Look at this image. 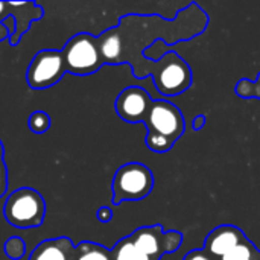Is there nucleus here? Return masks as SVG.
<instances>
[{"label": "nucleus", "instance_id": "obj_23", "mask_svg": "<svg viewBox=\"0 0 260 260\" xmlns=\"http://www.w3.org/2000/svg\"><path fill=\"white\" fill-rule=\"evenodd\" d=\"M12 15V6L9 2H0V23Z\"/></svg>", "mask_w": 260, "mask_h": 260}, {"label": "nucleus", "instance_id": "obj_5", "mask_svg": "<svg viewBox=\"0 0 260 260\" xmlns=\"http://www.w3.org/2000/svg\"><path fill=\"white\" fill-rule=\"evenodd\" d=\"M154 81L163 96H175L186 91L192 84V70L175 52L165 53L155 62Z\"/></svg>", "mask_w": 260, "mask_h": 260}, {"label": "nucleus", "instance_id": "obj_9", "mask_svg": "<svg viewBox=\"0 0 260 260\" xmlns=\"http://www.w3.org/2000/svg\"><path fill=\"white\" fill-rule=\"evenodd\" d=\"M163 227L161 225H149V227H142L136 230L129 239L133 244L146 256L155 260H161L165 256L163 251Z\"/></svg>", "mask_w": 260, "mask_h": 260}, {"label": "nucleus", "instance_id": "obj_3", "mask_svg": "<svg viewBox=\"0 0 260 260\" xmlns=\"http://www.w3.org/2000/svg\"><path fill=\"white\" fill-rule=\"evenodd\" d=\"M61 53L66 62V70L76 76L93 75L104 66L98 38L87 32L72 37Z\"/></svg>", "mask_w": 260, "mask_h": 260}, {"label": "nucleus", "instance_id": "obj_13", "mask_svg": "<svg viewBox=\"0 0 260 260\" xmlns=\"http://www.w3.org/2000/svg\"><path fill=\"white\" fill-rule=\"evenodd\" d=\"M73 260H113L111 250L102 247L101 244L82 241L75 245Z\"/></svg>", "mask_w": 260, "mask_h": 260}, {"label": "nucleus", "instance_id": "obj_26", "mask_svg": "<svg viewBox=\"0 0 260 260\" xmlns=\"http://www.w3.org/2000/svg\"><path fill=\"white\" fill-rule=\"evenodd\" d=\"M0 160H3V143L0 140Z\"/></svg>", "mask_w": 260, "mask_h": 260}, {"label": "nucleus", "instance_id": "obj_6", "mask_svg": "<svg viewBox=\"0 0 260 260\" xmlns=\"http://www.w3.org/2000/svg\"><path fill=\"white\" fill-rule=\"evenodd\" d=\"M67 73L61 50H40L30 61L26 73V81L34 90L53 87Z\"/></svg>", "mask_w": 260, "mask_h": 260}, {"label": "nucleus", "instance_id": "obj_14", "mask_svg": "<svg viewBox=\"0 0 260 260\" xmlns=\"http://www.w3.org/2000/svg\"><path fill=\"white\" fill-rule=\"evenodd\" d=\"M113 260H155L149 256H146L145 253H142L129 239V236L120 239L114 248L111 250Z\"/></svg>", "mask_w": 260, "mask_h": 260}, {"label": "nucleus", "instance_id": "obj_11", "mask_svg": "<svg viewBox=\"0 0 260 260\" xmlns=\"http://www.w3.org/2000/svg\"><path fill=\"white\" fill-rule=\"evenodd\" d=\"M12 6V17L15 20V32L9 38V44L17 46L29 29L34 20H40L43 17V8L34 2H9Z\"/></svg>", "mask_w": 260, "mask_h": 260}, {"label": "nucleus", "instance_id": "obj_2", "mask_svg": "<svg viewBox=\"0 0 260 260\" xmlns=\"http://www.w3.org/2000/svg\"><path fill=\"white\" fill-rule=\"evenodd\" d=\"M3 213L12 227L34 229L44 221L46 201L38 190L32 187H20L5 201Z\"/></svg>", "mask_w": 260, "mask_h": 260}, {"label": "nucleus", "instance_id": "obj_7", "mask_svg": "<svg viewBox=\"0 0 260 260\" xmlns=\"http://www.w3.org/2000/svg\"><path fill=\"white\" fill-rule=\"evenodd\" d=\"M151 105L152 99L142 87L125 88L122 93H119L114 104L117 116L128 123H143Z\"/></svg>", "mask_w": 260, "mask_h": 260}, {"label": "nucleus", "instance_id": "obj_10", "mask_svg": "<svg viewBox=\"0 0 260 260\" xmlns=\"http://www.w3.org/2000/svg\"><path fill=\"white\" fill-rule=\"evenodd\" d=\"M73 254L75 245L72 239L61 236L38 244L32 250L29 260H73Z\"/></svg>", "mask_w": 260, "mask_h": 260}, {"label": "nucleus", "instance_id": "obj_1", "mask_svg": "<svg viewBox=\"0 0 260 260\" xmlns=\"http://www.w3.org/2000/svg\"><path fill=\"white\" fill-rule=\"evenodd\" d=\"M146 146L154 152H168L184 133V117L177 105L169 101H152L145 119Z\"/></svg>", "mask_w": 260, "mask_h": 260}, {"label": "nucleus", "instance_id": "obj_21", "mask_svg": "<svg viewBox=\"0 0 260 260\" xmlns=\"http://www.w3.org/2000/svg\"><path fill=\"white\" fill-rule=\"evenodd\" d=\"M183 260H213V257L210 254H207L204 250H193V251L187 253Z\"/></svg>", "mask_w": 260, "mask_h": 260}, {"label": "nucleus", "instance_id": "obj_18", "mask_svg": "<svg viewBox=\"0 0 260 260\" xmlns=\"http://www.w3.org/2000/svg\"><path fill=\"white\" fill-rule=\"evenodd\" d=\"M3 250H5V254L8 259L20 260L26 254V242L20 236H12V238L6 239Z\"/></svg>", "mask_w": 260, "mask_h": 260}, {"label": "nucleus", "instance_id": "obj_4", "mask_svg": "<svg viewBox=\"0 0 260 260\" xmlns=\"http://www.w3.org/2000/svg\"><path fill=\"white\" fill-rule=\"evenodd\" d=\"M154 187L151 169L142 163H126L120 166L113 178V203L139 201L146 198Z\"/></svg>", "mask_w": 260, "mask_h": 260}, {"label": "nucleus", "instance_id": "obj_19", "mask_svg": "<svg viewBox=\"0 0 260 260\" xmlns=\"http://www.w3.org/2000/svg\"><path fill=\"white\" fill-rule=\"evenodd\" d=\"M183 244V235L177 230H171V232H165L163 235V251L165 254H171L175 253Z\"/></svg>", "mask_w": 260, "mask_h": 260}, {"label": "nucleus", "instance_id": "obj_24", "mask_svg": "<svg viewBox=\"0 0 260 260\" xmlns=\"http://www.w3.org/2000/svg\"><path fill=\"white\" fill-rule=\"evenodd\" d=\"M204 125H206V116L204 114L195 116V119H193V129L195 131H200L201 128H204Z\"/></svg>", "mask_w": 260, "mask_h": 260}, {"label": "nucleus", "instance_id": "obj_8", "mask_svg": "<svg viewBox=\"0 0 260 260\" xmlns=\"http://www.w3.org/2000/svg\"><path fill=\"white\" fill-rule=\"evenodd\" d=\"M244 232L236 225H219L204 241V251L212 257H222L245 241Z\"/></svg>", "mask_w": 260, "mask_h": 260}, {"label": "nucleus", "instance_id": "obj_20", "mask_svg": "<svg viewBox=\"0 0 260 260\" xmlns=\"http://www.w3.org/2000/svg\"><path fill=\"white\" fill-rule=\"evenodd\" d=\"M6 189H8V171L5 161L0 160V198L6 193Z\"/></svg>", "mask_w": 260, "mask_h": 260}, {"label": "nucleus", "instance_id": "obj_22", "mask_svg": "<svg viewBox=\"0 0 260 260\" xmlns=\"http://www.w3.org/2000/svg\"><path fill=\"white\" fill-rule=\"evenodd\" d=\"M96 216H98V219H99L101 222H108V221L113 219V212H111V209H108V207H101V209L98 210Z\"/></svg>", "mask_w": 260, "mask_h": 260}, {"label": "nucleus", "instance_id": "obj_15", "mask_svg": "<svg viewBox=\"0 0 260 260\" xmlns=\"http://www.w3.org/2000/svg\"><path fill=\"white\" fill-rule=\"evenodd\" d=\"M257 253L259 251L256 250V247L248 239H245L242 244L235 247L225 256L219 257V260H254L256 256H257Z\"/></svg>", "mask_w": 260, "mask_h": 260}, {"label": "nucleus", "instance_id": "obj_25", "mask_svg": "<svg viewBox=\"0 0 260 260\" xmlns=\"http://www.w3.org/2000/svg\"><path fill=\"white\" fill-rule=\"evenodd\" d=\"M9 37H11L9 29H8L3 23H0V41H3V40H9Z\"/></svg>", "mask_w": 260, "mask_h": 260}, {"label": "nucleus", "instance_id": "obj_27", "mask_svg": "<svg viewBox=\"0 0 260 260\" xmlns=\"http://www.w3.org/2000/svg\"><path fill=\"white\" fill-rule=\"evenodd\" d=\"M254 260H260V253H257V256H256V259Z\"/></svg>", "mask_w": 260, "mask_h": 260}, {"label": "nucleus", "instance_id": "obj_16", "mask_svg": "<svg viewBox=\"0 0 260 260\" xmlns=\"http://www.w3.org/2000/svg\"><path fill=\"white\" fill-rule=\"evenodd\" d=\"M235 93L242 99H260V73L256 81H250L247 78H242L236 84Z\"/></svg>", "mask_w": 260, "mask_h": 260}, {"label": "nucleus", "instance_id": "obj_12", "mask_svg": "<svg viewBox=\"0 0 260 260\" xmlns=\"http://www.w3.org/2000/svg\"><path fill=\"white\" fill-rule=\"evenodd\" d=\"M98 43L104 64L122 62V37L117 32V29L105 30L101 37H98Z\"/></svg>", "mask_w": 260, "mask_h": 260}, {"label": "nucleus", "instance_id": "obj_17", "mask_svg": "<svg viewBox=\"0 0 260 260\" xmlns=\"http://www.w3.org/2000/svg\"><path fill=\"white\" fill-rule=\"evenodd\" d=\"M27 125H29V129L34 134H44L46 131H49V128L52 125V119L46 111L38 110V111H34L29 116Z\"/></svg>", "mask_w": 260, "mask_h": 260}]
</instances>
